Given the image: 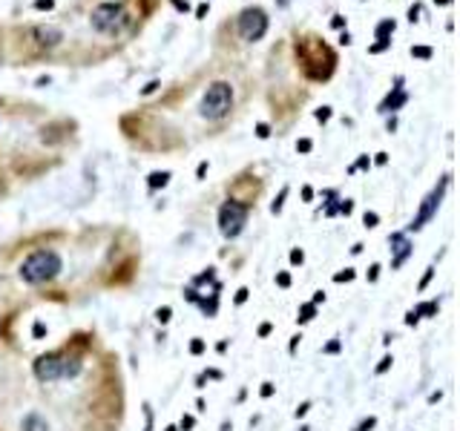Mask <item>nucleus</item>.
<instances>
[{
	"instance_id": "obj_18",
	"label": "nucleus",
	"mask_w": 460,
	"mask_h": 431,
	"mask_svg": "<svg viewBox=\"0 0 460 431\" xmlns=\"http://www.w3.org/2000/svg\"><path fill=\"white\" fill-rule=\"evenodd\" d=\"M411 55H414V58L429 60V58H431V49H429V46H411Z\"/></svg>"
},
{
	"instance_id": "obj_35",
	"label": "nucleus",
	"mask_w": 460,
	"mask_h": 431,
	"mask_svg": "<svg viewBox=\"0 0 460 431\" xmlns=\"http://www.w3.org/2000/svg\"><path fill=\"white\" fill-rule=\"evenodd\" d=\"M256 135H259V138H268V135H270V127H268V124H259V127H256Z\"/></svg>"
},
{
	"instance_id": "obj_40",
	"label": "nucleus",
	"mask_w": 460,
	"mask_h": 431,
	"mask_svg": "<svg viewBox=\"0 0 460 431\" xmlns=\"http://www.w3.org/2000/svg\"><path fill=\"white\" fill-rule=\"evenodd\" d=\"M248 293H250V291H248V288H242V291H239V293H236V305H242V302L248 299Z\"/></svg>"
},
{
	"instance_id": "obj_48",
	"label": "nucleus",
	"mask_w": 460,
	"mask_h": 431,
	"mask_svg": "<svg viewBox=\"0 0 460 431\" xmlns=\"http://www.w3.org/2000/svg\"><path fill=\"white\" fill-rule=\"evenodd\" d=\"M319 302H325V293L316 291V293H314V299H311V305H319Z\"/></svg>"
},
{
	"instance_id": "obj_21",
	"label": "nucleus",
	"mask_w": 460,
	"mask_h": 431,
	"mask_svg": "<svg viewBox=\"0 0 460 431\" xmlns=\"http://www.w3.org/2000/svg\"><path fill=\"white\" fill-rule=\"evenodd\" d=\"M388 44H391V37H380V40H377L374 46H368V52H371V55H377V52H383Z\"/></svg>"
},
{
	"instance_id": "obj_55",
	"label": "nucleus",
	"mask_w": 460,
	"mask_h": 431,
	"mask_svg": "<svg viewBox=\"0 0 460 431\" xmlns=\"http://www.w3.org/2000/svg\"><path fill=\"white\" fill-rule=\"evenodd\" d=\"M437 3H443V6H449V3H452V0H437Z\"/></svg>"
},
{
	"instance_id": "obj_25",
	"label": "nucleus",
	"mask_w": 460,
	"mask_h": 431,
	"mask_svg": "<svg viewBox=\"0 0 460 431\" xmlns=\"http://www.w3.org/2000/svg\"><path fill=\"white\" fill-rule=\"evenodd\" d=\"M351 210H354V201H348V198H345V201H339V204H336V213H345V216H348Z\"/></svg>"
},
{
	"instance_id": "obj_44",
	"label": "nucleus",
	"mask_w": 460,
	"mask_h": 431,
	"mask_svg": "<svg viewBox=\"0 0 460 431\" xmlns=\"http://www.w3.org/2000/svg\"><path fill=\"white\" fill-rule=\"evenodd\" d=\"M173 6L178 9V12H187V9H190L187 6V0H173Z\"/></svg>"
},
{
	"instance_id": "obj_2",
	"label": "nucleus",
	"mask_w": 460,
	"mask_h": 431,
	"mask_svg": "<svg viewBox=\"0 0 460 431\" xmlns=\"http://www.w3.org/2000/svg\"><path fill=\"white\" fill-rule=\"evenodd\" d=\"M61 268H64V262L55 250H35L21 262V279L29 285H41V282H49V279L58 276Z\"/></svg>"
},
{
	"instance_id": "obj_30",
	"label": "nucleus",
	"mask_w": 460,
	"mask_h": 431,
	"mask_svg": "<svg viewBox=\"0 0 460 431\" xmlns=\"http://www.w3.org/2000/svg\"><path fill=\"white\" fill-rule=\"evenodd\" d=\"M351 279H354V271H343L334 276V282H351Z\"/></svg>"
},
{
	"instance_id": "obj_24",
	"label": "nucleus",
	"mask_w": 460,
	"mask_h": 431,
	"mask_svg": "<svg viewBox=\"0 0 460 431\" xmlns=\"http://www.w3.org/2000/svg\"><path fill=\"white\" fill-rule=\"evenodd\" d=\"M339 348H343V342H339V339H331V342L322 348V354H336Z\"/></svg>"
},
{
	"instance_id": "obj_50",
	"label": "nucleus",
	"mask_w": 460,
	"mask_h": 431,
	"mask_svg": "<svg viewBox=\"0 0 460 431\" xmlns=\"http://www.w3.org/2000/svg\"><path fill=\"white\" fill-rule=\"evenodd\" d=\"M302 198H305V201H311V198H314V190H311V187H302Z\"/></svg>"
},
{
	"instance_id": "obj_9",
	"label": "nucleus",
	"mask_w": 460,
	"mask_h": 431,
	"mask_svg": "<svg viewBox=\"0 0 460 431\" xmlns=\"http://www.w3.org/2000/svg\"><path fill=\"white\" fill-rule=\"evenodd\" d=\"M388 244H391V268H400L406 259H409V253H411V241H409V236L406 233H394L391 239H388Z\"/></svg>"
},
{
	"instance_id": "obj_14",
	"label": "nucleus",
	"mask_w": 460,
	"mask_h": 431,
	"mask_svg": "<svg viewBox=\"0 0 460 431\" xmlns=\"http://www.w3.org/2000/svg\"><path fill=\"white\" fill-rule=\"evenodd\" d=\"M170 181V173H150L147 184H150V190H158V187H167Z\"/></svg>"
},
{
	"instance_id": "obj_7",
	"label": "nucleus",
	"mask_w": 460,
	"mask_h": 431,
	"mask_svg": "<svg viewBox=\"0 0 460 431\" xmlns=\"http://www.w3.org/2000/svg\"><path fill=\"white\" fill-rule=\"evenodd\" d=\"M449 178H452V176H443V178H440V184H437V187H434V190H431L429 196L423 198V204H420L417 216L411 219L409 230H420V227H426V221H431V216L437 213L440 201H443V193H446V187H449Z\"/></svg>"
},
{
	"instance_id": "obj_34",
	"label": "nucleus",
	"mask_w": 460,
	"mask_h": 431,
	"mask_svg": "<svg viewBox=\"0 0 460 431\" xmlns=\"http://www.w3.org/2000/svg\"><path fill=\"white\" fill-rule=\"evenodd\" d=\"M52 6H55L52 0H35V9H41V12H44V9H46V12H49Z\"/></svg>"
},
{
	"instance_id": "obj_36",
	"label": "nucleus",
	"mask_w": 460,
	"mask_h": 431,
	"mask_svg": "<svg viewBox=\"0 0 460 431\" xmlns=\"http://www.w3.org/2000/svg\"><path fill=\"white\" fill-rule=\"evenodd\" d=\"M276 285H279V288H288V285H291V276H288V273H279V276H276Z\"/></svg>"
},
{
	"instance_id": "obj_32",
	"label": "nucleus",
	"mask_w": 460,
	"mask_h": 431,
	"mask_svg": "<svg viewBox=\"0 0 460 431\" xmlns=\"http://www.w3.org/2000/svg\"><path fill=\"white\" fill-rule=\"evenodd\" d=\"M205 351V342H202V339H193L190 342V354H202Z\"/></svg>"
},
{
	"instance_id": "obj_17",
	"label": "nucleus",
	"mask_w": 460,
	"mask_h": 431,
	"mask_svg": "<svg viewBox=\"0 0 460 431\" xmlns=\"http://www.w3.org/2000/svg\"><path fill=\"white\" fill-rule=\"evenodd\" d=\"M394 26H397V23L391 20V17H386V20H383L380 26H377V32H374V35H377V40H380V37H388L391 32H394Z\"/></svg>"
},
{
	"instance_id": "obj_52",
	"label": "nucleus",
	"mask_w": 460,
	"mask_h": 431,
	"mask_svg": "<svg viewBox=\"0 0 460 431\" xmlns=\"http://www.w3.org/2000/svg\"><path fill=\"white\" fill-rule=\"evenodd\" d=\"M270 334V322H265L262 328H259V336H268Z\"/></svg>"
},
{
	"instance_id": "obj_54",
	"label": "nucleus",
	"mask_w": 460,
	"mask_h": 431,
	"mask_svg": "<svg viewBox=\"0 0 460 431\" xmlns=\"http://www.w3.org/2000/svg\"><path fill=\"white\" fill-rule=\"evenodd\" d=\"M276 3H279L282 9H285V6H291V0H276Z\"/></svg>"
},
{
	"instance_id": "obj_38",
	"label": "nucleus",
	"mask_w": 460,
	"mask_h": 431,
	"mask_svg": "<svg viewBox=\"0 0 460 431\" xmlns=\"http://www.w3.org/2000/svg\"><path fill=\"white\" fill-rule=\"evenodd\" d=\"M193 425H196V420H193V417L187 414V417H184V420H182V431H190Z\"/></svg>"
},
{
	"instance_id": "obj_56",
	"label": "nucleus",
	"mask_w": 460,
	"mask_h": 431,
	"mask_svg": "<svg viewBox=\"0 0 460 431\" xmlns=\"http://www.w3.org/2000/svg\"><path fill=\"white\" fill-rule=\"evenodd\" d=\"M167 431H178V428H175V425H170V428H167Z\"/></svg>"
},
{
	"instance_id": "obj_49",
	"label": "nucleus",
	"mask_w": 460,
	"mask_h": 431,
	"mask_svg": "<svg viewBox=\"0 0 460 431\" xmlns=\"http://www.w3.org/2000/svg\"><path fill=\"white\" fill-rule=\"evenodd\" d=\"M270 394H273V382H265V385H262V397H270Z\"/></svg>"
},
{
	"instance_id": "obj_11",
	"label": "nucleus",
	"mask_w": 460,
	"mask_h": 431,
	"mask_svg": "<svg viewBox=\"0 0 460 431\" xmlns=\"http://www.w3.org/2000/svg\"><path fill=\"white\" fill-rule=\"evenodd\" d=\"M35 37H37V44L41 46H58L61 37H64V32H61L58 26H37Z\"/></svg>"
},
{
	"instance_id": "obj_31",
	"label": "nucleus",
	"mask_w": 460,
	"mask_h": 431,
	"mask_svg": "<svg viewBox=\"0 0 460 431\" xmlns=\"http://www.w3.org/2000/svg\"><path fill=\"white\" fill-rule=\"evenodd\" d=\"M331 118V107H322V110H316V121H328Z\"/></svg>"
},
{
	"instance_id": "obj_27",
	"label": "nucleus",
	"mask_w": 460,
	"mask_h": 431,
	"mask_svg": "<svg viewBox=\"0 0 460 431\" xmlns=\"http://www.w3.org/2000/svg\"><path fill=\"white\" fill-rule=\"evenodd\" d=\"M391 362H394L391 357H383V359H380V365H377V374H386L388 368H391Z\"/></svg>"
},
{
	"instance_id": "obj_6",
	"label": "nucleus",
	"mask_w": 460,
	"mask_h": 431,
	"mask_svg": "<svg viewBox=\"0 0 460 431\" xmlns=\"http://www.w3.org/2000/svg\"><path fill=\"white\" fill-rule=\"evenodd\" d=\"M265 32H268V15L265 9L250 6L239 15V35L242 40H262Z\"/></svg>"
},
{
	"instance_id": "obj_1",
	"label": "nucleus",
	"mask_w": 460,
	"mask_h": 431,
	"mask_svg": "<svg viewBox=\"0 0 460 431\" xmlns=\"http://www.w3.org/2000/svg\"><path fill=\"white\" fill-rule=\"evenodd\" d=\"M296 60L302 64V69H305V75L311 80H325L331 78V72H334V49H331L328 44H322L319 37L308 35V37H299L296 40Z\"/></svg>"
},
{
	"instance_id": "obj_15",
	"label": "nucleus",
	"mask_w": 460,
	"mask_h": 431,
	"mask_svg": "<svg viewBox=\"0 0 460 431\" xmlns=\"http://www.w3.org/2000/svg\"><path fill=\"white\" fill-rule=\"evenodd\" d=\"M437 307H440V302H423V305L414 307V314L423 319V316H434V314H437Z\"/></svg>"
},
{
	"instance_id": "obj_53",
	"label": "nucleus",
	"mask_w": 460,
	"mask_h": 431,
	"mask_svg": "<svg viewBox=\"0 0 460 431\" xmlns=\"http://www.w3.org/2000/svg\"><path fill=\"white\" fill-rule=\"evenodd\" d=\"M339 44H345V46L351 44V35H348V32H343V35H339Z\"/></svg>"
},
{
	"instance_id": "obj_29",
	"label": "nucleus",
	"mask_w": 460,
	"mask_h": 431,
	"mask_svg": "<svg viewBox=\"0 0 460 431\" xmlns=\"http://www.w3.org/2000/svg\"><path fill=\"white\" fill-rule=\"evenodd\" d=\"M305 262V253L302 250H291V264H302Z\"/></svg>"
},
{
	"instance_id": "obj_33",
	"label": "nucleus",
	"mask_w": 460,
	"mask_h": 431,
	"mask_svg": "<svg viewBox=\"0 0 460 431\" xmlns=\"http://www.w3.org/2000/svg\"><path fill=\"white\" fill-rule=\"evenodd\" d=\"M311 147H314V144H311V138H302L299 144H296V150H299V153H311Z\"/></svg>"
},
{
	"instance_id": "obj_10",
	"label": "nucleus",
	"mask_w": 460,
	"mask_h": 431,
	"mask_svg": "<svg viewBox=\"0 0 460 431\" xmlns=\"http://www.w3.org/2000/svg\"><path fill=\"white\" fill-rule=\"evenodd\" d=\"M406 101H409V95H406V89H403V78H397V87L391 89L386 95V101L380 104V112H394V110H400Z\"/></svg>"
},
{
	"instance_id": "obj_37",
	"label": "nucleus",
	"mask_w": 460,
	"mask_h": 431,
	"mask_svg": "<svg viewBox=\"0 0 460 431\" xmlns=\"http://www.w3.org/2000/svg\"><path fill=\"white\" fill-rule=\"evenodd\" d=\"M328 198H336V193L331 190V193H328ZM325 213H328V216H334V213H336V204H334V201H328V207H325Z\"/></svg>"
},
{
	"instance_id": "obj_42",
	"label": "nucleus",
	"mask_w": 460,
	"mask_h": 431,
	"mask_svg": "<svg viewBox=\"0 0 460 431\" xmlns=\"http://www.w3.org/2000/svg\"><path fill=\"white\" fill-rule=\"evenodd\" d=\"M308 411H311V402H302L299 408H296V417H305Z\"/></svg>"
},
{
	"instance_id": "obj_51",
	"label": "nucleus",
	"mask_w": 460,
	"mask_h": 431,
	"mask_svg": "<svg viewBox=\"0 0 460 431\" xmlns=\"http://www.w3.org/2000/svg\"><path fill=\"white\" fill-rule=\"evenodd\" d=\"M207 15V3H202V6L196 9V17H205Z\"/></svg>"
},
{
	"instance_id": "obj_19",
	"label": "nucleus",
	"mask_w": 460,
	"mask_h": 431,
	"mask_svg": "<svg viewBox=\"0 0 460 431\" xmlns=\"http://www.w3.org/2000/svg\"><path fill=\"white\" fill-rule=\"evenodd\" d=\"M285 198H288V187H282V193H279V198L270 204V210L273 213H282V204H285Z\"/></svg>"
},
{
	"instance_id": "obj_3",
	"label": "nucleus",
	"mask_w": 460,
	"mask_h": 431,
	"mask_svg": "<svg viewBox=\"0 0 460 431\" xmlns=\"http://www.w3.org/2000/svg\"><path fill=\"white\" fill-rule=\"evenodd\" d=\"M230 107H233V89H230V84H225V80L210 84L205 98H202V115L207 121H219V118H225L230 112Z\"/></svg>"
},
{
	"instance_id": "obj_39",
	"label": "nucleus",
	"mask_w": 460,
	"mask_h": 431,
	"mask_svg": "<svg viewBox=\"0 0 460 431\" xmlns=\"http://www.w3.org/2000/svg\"><path fill=\"white\" fill-rule=\"evenodd\" d=\"M417 322H420V316H417L414 311H409V314H406V325H417Z\"/></svg>"
},
{
	"instance_id": "obj_22",
	"label": "nucleus",
	"mask_w": 460,
	"mask_h": 431,
	"mask_svg": "<svg viewBox=\"0 0 460 431\" xmlns=\"http://www.w3.org/2000/svg\"><path fill=\"white\" fill-rule=\"evenodd\" d=\"M377 221H380V216H377V213H365V216H363V224H365V227H377Z\"/></svg>"
},
{
	"instance_id": "obj_47",
	"label": "nucleus",
	"mask_w": 460,
	"mask_h": 431,
	"mask_svg": "<svg viewBox=\"0 0 460 431\" xmlns=\"http://www.w3.org/2000/svg\"><path fill=\"white\" fill-rule=\"evenodd\" d=\"M377 276H380V264H371V271H368V279H371V282H374V279H377Z\"/></svg>"
},
{
	"instance_id": "obj_23",
	"label": "nucleus",
	"mask_w": 460,
	"mask_h": 431,
	"mask_svg": "<svg viewBox=\"0 0 460 431\" xmlns=\"http://www.w3.org/2000/svg\"><path fill=\"white\" fill-rule=\"evenodd\" d=\"M365 167H371V158H368V155H359L357 164L351 167V173H354V170H365Z\"/></svg>"
},
{
	"instance_id": "obj_5",
	"label": "nucleus",
	"mask_w": 460,
	"mask_h": 431,
	"mask_svg": "<svg viewBox=\"0 0 460 431\" xmlns=\"http://www.w3.org/2000/svg\"><path fill=\"white\" fill-rule=\"evenodd\" d=\"M248 221V204H242L236 198H227L219 210V230L225 239H236L242 233V227Z\"/></svg>"
},
{
	"instance_id": "obj_20",
	"label": "nucleus",
	"mask_w": 460,
	"mask_h": 431,
	"mask_svg": "<svg viewBox=\"0 0 460 431\" xmlns=\"http://www.w3.org/2000/svg\"><path fill=\"white\" fill-rule=\"evenodd\" d=\"M170 314H173V311H170V307L164 305V307H158V311H155V319H158L161 325H167V322H170Z\"/></svg>"
},
{
	"instance_id": "obj_13",
	"label": "nucleus",
	"mask_w": 460,
	"mask_h": 431,
	"mask_svg": "<svg viewBox=\"0 0 460 431\" xmlns=\"http://www.w3.org/2000/svg\"><path fill=\"white\" fill-rule=\"evenodd\" d=\"M81 374V359L78 357H64V368H61V380H72Z\"/></svg>"
},
{
	"instance_id": "obj_16",
	"label": "nucleus",
	"mask_w": 460,
	"mask_h": 431,
	"mask_svg": "<svg viewBox=\"0 0 460 431\" xmlns=\"http://www.w3.org/2000/svg\"><path fill=\"white\" fill-rule=\"evenodd\" d=\"M314 316H316V305H311V302H308V305L299 307V316H296V322H302V325H305V322H311Z\"/></svg>"
},
{
	"instance_id": "obj_46",
	"label": "nucleus",
	"mask_w": 460,
	"mask_h": 431,
	"mask_svg": "<svg viewBox=\"0 0 460 431\" xmlns=\"http://www.w3.org/2000/svg\"><path fill=\"white\" fill-rule=\"evenodd\" d=\"M331 26H334V29H343V26H345V17H339V15H336L334 20H331Z\"/></svg>"
},
{
	"instance_id": "obj_26",
	"label": "nucleus",
	"mask_w": 460,
	"mask_h": 431,
	"mask_svg": "<svg viewBox=\"0 0 460 431\" xmlns=\"http://www.w3.org/2000/svg\"><path fill=\"white\" fill-rule=\"evenodd\" d=\"M374 425H377V417H368V420H363V423H359L357 431H371Z\"/></svg>"
},
{
	"instance_id": "obj_8",
	"label": "nucleus",
	"mask_w": 460,
	"mask_h": 431,
	"mask_svg": "<svg viewBox=\"0 0 460 431\" xmlns=\"http://www.w3.org/2000/svg\"><path fill=\"white\" fill-rule=\"evenodd\" d=\"M61 368H64V354H44L35 362V377L41 382H55L61 380Z\"/></svg>"
},
{
	"instance_id": "obj_45",
	"label": "nucleus",
	"mask_w": 460,
	"mask_h": 431,
	"mask_svg": "<svg viewBox=\"0 0 460 431\" xmlns=\"http://www.w3.org/2000/svg\"><path fill=\"white\" fill-rule=\"evenodd\" d=\"M155 89H158V80H150V84L144 87V95H150V92H155Z\"/></svg>"
},
{
	"instance_id": "obj_41",
	"label": "nucleus",
	"mask_w": 460,
	"mask_h": 431,
	"mask_svg": "<svg viewBox=\"0 0 460 431\" xmlns=\"http://www.w3.org/2000/svg\"><path fill=\"white\" fill-rule=\"evenodd\" d=\"M32 331H35V336H37V339H41V336H44V334H46V328H44V322H35V328H32Z\"/></svg>"
},
{
	"instance_id": "obj_28",
	"label": "nucleus",
	"mask_w": 460,
	"mask_h": 431,
	"mask_svg": "<svg viewBox=\"0 0 460 431\" xmlns=\"http://www.w3.org/2000/svg\"><path fill=\"white\" fill-rule=\"evenodd\" d=\"M144 420H147L144 431H153V411H150V405H144Z\"/></svg>"
},
{
	"instance_id": "obj_43",
	"label": "nucleus",
	"mask_w": 460,
	"mask_h": 431,
	"mask_svg": "<svg viewBox=\"0 0 460 431\" xmlns=\"http://www.w3.org/2000/svg\"><path fill=\"white\" fill-rule=\"evenodd\" d=\"M417 17H420V6H411V9H409V20L414 23Z\"/></svg>"
},
{
	"instance_id": "obj_12",
	"label": "nucleus",
	"mask_w": 460,
	"mask_h": 431,
	"mask_svg": "<svg viewBox=\"0 0 460 431\" xmlns=\"http://www.w3.org/2000/svg\"><path fill=\"white\" fill-rule=\"evenodd\" d=\"M23 431H49V423L37 411H32V414L23 417Z\"/></svg>"
},
{
	"instance_id": "obj_4",
	"label": "nucleus",
	"mask_w": 460,
	"mask_h": 431,
	"mask_svg": "<svg viewBox=\"0 0 460 431\" xmlns=\"http://www.w3.org/2000/svg\"><path fill=\"white\" fill-rule=\"evenodd\" d=\"M92 29L101 32V35H115L121 32V26L127 23V12L121 3H101V6L92 9Z\"/></svg>"
}]
</instances>
